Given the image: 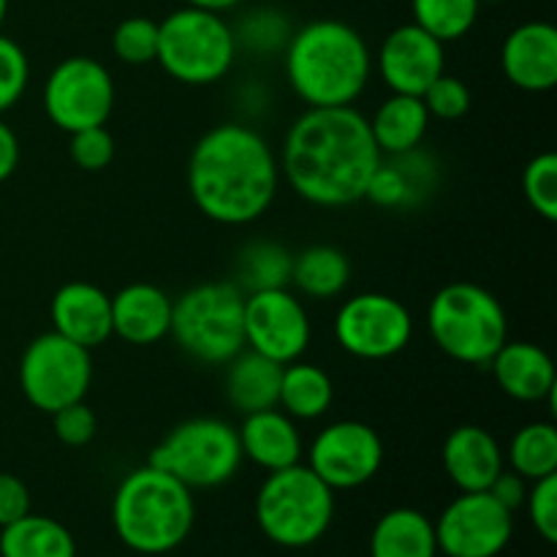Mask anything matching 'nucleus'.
<instances>
[{
	"label": "nucleus",
	"instance_id": "nucleus-1",
	"mask_svg": "<svg viewBox=\"0 0 557 557\" xmlns=\"http://www.w3.org/2000/svg\"><path fill=\"white\" fill-rule=\"evenodd\" d=\"M381 158L368 117L357 107H335L305 109L286 131L277 163L299 199L341 210L364 199Z\"/></svg>",
	"mask_w": 557,
	"mask_h": 557
},
{
	"label": "nucleus",
	"instance_id": "nucleus-2",
	"mask_svg": "<svg viewBox=\"0 0 557 557\" xmlns=\"http://www.w3.org/2000/svg\"><path fill=\"white\" fill-rule=\"evenodd\" d=\"M185 177L196 210L221 226L259 221L270 212L283 180L270 141L245 123H221L201 134Z\"/></svg>",
	"mask_w": 557,
	"mask_h": 557
},
{
	"label": "nucleus",
	"instance_id": "nucleus-3",
	"mask_svg": "<svg viewBox=\"0 0 557 557\" xmlns=\"http://www.w3.org/2000/svg\"><path fill=\"white\" fill-rule=\"evenodd\" d=\"M283 49L288 87L308 109L354 107L368 90L373 52L348 22H308L288 36Z\"/></svg>",
	"mask_w": 557,
	"mask_h": 557
},
{
	"label": "nucleus",
	"instance_id": "nucleus-4",
	"mask_svg": "<svg viewBox=\"0 0 557 557\" xmlns=\"http://www.w3.org/2000/svg\"><path fill=\"white\" fill-rule=\"evenodd\" d=\"M194 522V490L150 462L125 473L114 490L112 528L131 553H172L190 536Z\"/></svg>",
	"mask_w": 557,
	"mask_h": 557
},
{
	"label": "nucleus",
	"instance_id": "nucleus-5",
	"mask_svg": "<svg viewBox=\"0 0 557 557\" xmlns=\"http://www.w3.org/2000/svg\"><path fill=\"white\" fill-rule=\"evenodd\" d=\"M428 330L449 359L487 368L490 359L509 341V315L490 288L455 281L430 299Z\"/></svg>",
	"mask_w": 557,
	"mask_h": 557
},
{
	"label": "nucleus",
	"instance_id": "nucleus-6",
	"mask_svg": "<svg viewBox=\"0 0 557 557\" xmlns=\"http://www.w3.org/2000/svg\"><path fill=\"white\" fill-rule=\"evenodd\" d=\"M256 522L272 544L302 549L324 539L335 520V490L297 462L267 473L253 506Z\"/></svg>",
	"mask_w": 557,
	"mask_h": 557
},
{
	"label": "nucleus",
	"instance_id": "nucleus-7",
	"mask_svg": "<svg viewBox=\"0 0 557 557\" xmlns=\"http://www.w3.org/2000/svg\"><path fill=\"white\" fill-rule=\"evenodd\" d=\"M245 292L232 281H210L188 288L172 302L177 348L201 364H226L245 348Z\"/></svg>",
	"mask_w": 557,
	"mask_h": 557
},
{
	"label": "nucleus",
	"instance_id": "nucleus-8",
	"mask_svg": "<svg viewBox=\"0 0 557 557\" xmlns=\"http://www.w3.org/2000/svg\"><path fill=\"white\" fill-rule=\"evenodd\" d=\"M237 49L234 27L215 11L183 5L158 22L156 63L183 85L207 87L221 82L232 71Z\"/></svg>",
	"mask_w": 557,
	"mask_h": 557
},
{
	"label": "nucleus",
	"instance_id": "nucleus-9",
	"mask_svg": "<svg viewBox=\"0 0 557 557\" xmlns=\"http://www.w3.org/2000/svg\"><path fill=\"white\" fill-rule=\"evenodd\" d=\"M150 466L188 490H215L232 482L243 466L237 428L218 417L185 419L152 449Z\"/></svg>",
	"mask_w": 557,
	"mask_h": 557
},
{
	"label": "nucleus",
	"instance_id": "nucleus-10",
	"mask_svg": "<svg viewBox=\"0 0 557 557\" xmlns=\"http://www.w3.org/2000/svg\"><path fill=\"white\" fill-rule=\"evenodd\" d=\"M16 375L25 400L52 417L60 408L85 400L92 384V357L52 330L27 343Z\"/></svg>",
	"mask_w": 557,
	"mask_h": 557
},
{
	"label": "nucleus",
	"instance_id": "nucleus-11",
	"mask_svg": "<svg viewBox=\"0 0 557 557\" xmlns=\"http://www.w3.org/2000/svg\"><path fill=\"white\" fill-rule=\"evenodd\" d=\"M117 90L107 65L87 54H71L49 71L41 90L44 114L65 134L107 125Z\"/></svg>",
	"mask_w": 557,
	"mask_h": 557
},
{
	"label": "nucleus",
	"instance_id": "nucleus-12",
	"mask_svg": "<svg viewBox=\"0 0 557 557\" xmlns=\"http://www.w3.org/2000/svg\"><path fill=\"white\" fill-rule=\"evenodd\" d=\"M413 337V315L406 302L384 292H362L348 297L335 313V341L348 357L362 362H384L408 348Z\"/></svg>",
	"mask_w": 557,
	"mask_h": 557
},
{
	"label": "nucleus",
	"instance_id": "nucleus-13",
	"mask_svg": "<svg viewBox=\"0 0 557 557\" xmlns=\"http://www.w3.org/2000/svg\"><path fill=\"white\" fill-rule=\"evenodd\" d=\"M305 466L337 493L364 487L384 466V441L379 430L359 419H341L319 430L305 449Z\"/></svg>",
	"mask_w": 557,
	"mask_h": 557
},
{
	"label": "nucleus",
	"instance_id": "nucleus-14",
	"mask_svg": "<svg viewBox=\"0 0 557 557\" xmlns=\"http://www.w3.org/2000/svg\"><path fill=\"white\" fill-rule=\"evenodd\" d=\"M245 348L277 364L305 357L313 337L310 315L292 288L245 294Z\"/></svg>",
	"mask_w": 557,
	"mask_h": 557
},
{
	"label": "nucleus",
	"instance_id": "nucleus-15",
	"mask_svg": "<svg viewBox=\"0 0 557 557\" xmlns=\"http://www.w3.org/2000/svg\"><path fill=\"white\" fill-rule=\"evenodd\" d=\"M515 536V515L487 490L460 493L435 520L438 555L498 557Z\"/></svg>",
	"mask_w": 557,
	"mask_h": 557
},
{
	"label": "nucleus",
	"instance_id": "nucleus-16",
	"mask_svg": "<svg viewBox=\"0 0 557 557\" xmlns=\"http://www.w3.org/2000/svg\"><path fill=\"white\" fill-rule=\"evenodd\" d=\"M373 69L379 71L389 92L422 98L424 90L446 71V44L408 22L381 41Z\"/></svg>",
	"mask_w": 557,
	"mask_h": 557
},
{
	"label": "nucleus",
	"instance_id": "nucleus-17",
	"mask_svg": "<svg viewBox=\"0 0 557 557\" xmlns=\"http://www.w3.org/2000/svg\"><path fill=\"white\" fill-rule=\"evenodd\" d=\"M500 71L525 92H549L557 85V30L549 22H522L504 38Z\"/></svg>",
	"mask_w": 557,
	"mask_h": 557
},
{
	"label": "nucleus",
	"instance_id": "nucleus-18",
	"mask_svg": "<svg viewBox=\"0 0 557 557\" xmlns=\"http://www.w3.org/2000/svg\"><path fill=\"white\" fill-rule=\"evenodd\" d=\"M49 319L58 335L92 351L112 337V297L96 283L71 281L54 292Z\"/></svg>",
	"mask_w": 557,
	"mask_h": 557
},
{
	"label": "nucleus",
	"instance_id": "nucleus-19",
	"mask_svg": "<svg viewBox=\"0 0 557 557\" xmlns=\"http://www.w3.org/2000/svg\"><path fill=\"white\" fill-rule=\"evenodd\" d=\"M446 476L460 493H482L506 468L504 449L490 430L479 424H460L451 430L441 449Z\"/></svg>",
	"mask_w": 557,
	"mask_h": 557
},
{
	"label": "nucleus",
	"instance_id": "nucleus-20",
	"mask_svg": "<svg viewBox=\"0 0 557 557\" xmlns=\"http://www.w3.org/2000/svg\"><path fill=\"white\" fill-rule=\"evenodd\" d=\"M237 438L239 449H243V460H250L267 473L297 466L305 457L299 422L277 406L245 413L243 424L237 428Z\"/></svg>",
	"mask_w": 557,
	"mask_h": 557
},
{
	"label": "nucleus",
	"instance_id": "nucleus-21",
	"mask_svg": "<svg viewBox=\"0 0 557 557\" xmlns=\"http://www.w3.org/2000/svg\"><path fill=\"white\" fill-rule=\"evenodd\" d=\"M506 397L517 403H555V362L542 346L528 341H506L487 364Z\"/></svg>",
	"mask_w": 557,
	"mask_h": 557
},
{
	"label": "nucleus",
	"instance_id": "nucleus-22",
	"mask_svg": "<svg viewBox=\"0 0 557 557\" xmlns=\"http://www.w3.org/2000/svg\"><path fill=\"white\" fill-rule=\"evenodd\" d=\"M172 302L156 283H128L112 297V335L128 346H156L172 330Z\"/></svg>",
	"mask_w": 557,
	"mask_h": 557
},
{
	"label": "nucleus",
	"instance_id": "nucleus-23",
	"mask_svg": "<svg viewBox=\"0 0 557 557\" xmlns=\"http://www.w3.org/2000/svg\"><path fill=\"white\" fill-rule=\"evenodd\" d=\"M430 120L433 117L428 114L422 98L392 92L386 101H381L373 117H368V125L381 156H403L422 147Z\"/></svg>",
	"mask_w": 557,
	"mask_h": 557
},
{
	"label": "nucleus",
	"instance_id": "nucleus-24",
	"mask_svg": "<svg viewBox=\"0 0 557 557\" xmlns=\"http://www.w3.org/2000/svg\"><path fill=\"white\" fill-rule=\"evenodd\" d=\"M226 400L237 408L239 413H256L264 408L277 406V392H281L283 364L261 357V354L243 348L226 364Z\"/></svg>",
	"mask_w": 557,
	"mask_h": 557
},
{
	"label": "nucleus",
	"instance_id": "nucleus-25",
	"mask_svg": "<svg viewBox=\"0 0 557 557\" xmlns=\"http://www.w3.org/2000/svg\"><path fill=\"white\" fill-rule=\"evenodd\" d=\"M370 557H438L435 522L411 506L389 509L370 533Z\"/></svg>",
	"mask_w": 557,
	"mask_h": 557
},
{
	"label": "nucleus",
	"instance_id": "nucleus-26",
	"mask_svg": "<svg viewBox=\"0 0 557 557\" xmlns=\"http://www.w3.org/2000/svg\"><path fill=\"white\" fill-rule=\"evenodd\" d=\"M332 403H335V384L326 370L302 359L283 364L281 392H277L281 411H286L297 422H315L326 417Z\"/></svg>",
	"mask_w": 557,
	"mask_h": 557
},
{
	"label": "nucleus",
	"instance_id": "nucleus-27",
	"mask_svg": "<svg viewBox=\"0 0 557 557\" xmlns=\"http://www.w3.org/2000/svg\"><path fill=\"white\" fill-rule=\"evenodd\" d=\"M351 283V261L335 245H310L294 256L292 286L308 299H335Z\"/></svg>",
	"mask_w": 557,
	"mask_h": 557
},
{
	"label": "nucleus",
	"instance_id": "nucleus-28",
	"mask_svg": "<svg viewBox=\"0 0 557 557\" xmlns=\"http://www.w3.org/2000/svg\"><path fill=\"white\" fill-rule=\"evenodd\" d=\"M0 557H76V539L63 522L30 511L0 528Z\"/></svg>",
	"mask_w": 557,
	"mask_h": 557
},
{
	"label": "nucleus",
	"instance_id": "nucleus-29",
	"mask_svg": "<svg viewBox=\"0 0 557 557\" xmlns=\"http://www.w3.org/2000/svg\"><path fill=\"white\" fill-rule=\"evenodd\" d=\"M506 468L525 482H539L557 473V428L555 422H528L511 435L504 451Z\"/></svg>",
	"mask_w": 557,
	"mask_h": 557
},
{
	"label": "nucleus",
	"instance_id": "nucleus-30",
	"mask_svg": "<svg viewBox=\"0 0 557 557\" xmlns=\"http://www.w3.org/2000/svg\"><path fill=\"white\" fill-rule=\"evenodd\" d=\"M294 253L281 243L256 239L237 256V286L245 294L292 286Z\"/></svg>",
	"mask_w": 557,
	"mask_h": 557
},
{
	"label": "nucleus",
	"instance_id": "nucleus-31",
	"mask_svg": "<svg viewBox=\"0 0 557 557\" xmlns=\"http://www.w3.org/2000/svg\"><path fill=\"white\" fill-rule=\"evenodd\" d=\"M479 0H411L413 25L428 30L441 44L466 38L479 20Z\"/></svg>",
	"mask_w": 557,
	"mask_h": 557
},
{
	"label": "nucleus",
	"instance_id": "nucleus-32",
	"mask_svg": "<svg viewBox=\"0 0 557 557\" xmlns=\"http://www.w3.org/2000/svg\"><path fill=\"white\" fill-rule=\"evenodd\" d=\"M112 52L125 65H150L158 58V22L150 16H128L112 33Z\"/></svg>",
	"mask_w": 557,
	"mask_h": 557
},
{
	"label": "nucleus",
	"instance_id": "nucleus-33",
	"mask_svg": "<svg viewBox=\"0 0 557 557\" xmlns=\"http://www.w3.org/2000/svg\"><path fill=\"white\" fill-rule=\"evenodd\" d=\"M522 194L531 210L544 221H557V156L555 152H539L531 158L522 172Z\"/></svg>",
	"mask_w": 557,
	"mask_h": 557
},
{
	"label": "nucleus",
	"instance_id": "nucleus-34",
	"mask_svg": "<svg viewBox=\"0 0 557 557\" xmlns=\"http://www.w3.org/2000/svg\"><path fill=\"white\" fill-rule=\"evenodd\" d=\"M384 158H389V161L395 163L403 183H406L408 210H417V207H422L424 201L435 194V188H438L441 166L430 152L422 150V147H417V150L411 152H403V156H384Z\"/></svg>",
	"mask_w": 557,
	"mask_h": 557
},
{
	"label": "nucleus",
	"instance_id": "nucleus-35",
	"mask_svg": "<svg viewBox=\"0 0 557 557\" xmlns=\"http://www.w3.org/2000/svg\"><path fill=\"white\" fill-rule=\"evenodd\" d=\"M30 85V60L14 38L0 33V117L16 107Z\"/></svg>",
	"mask_w": 557,
	"mask_h": 557
},
{
	"label": "nucleus",
	"instance_id": "nucleus-36",
	"mask_svg": "<svg viewBox=\"0 0 557 557\" xmlns=\"http://www.w3.org/2000/svg\"><path fill=\"white\" fill-rule=\"evenodd\" d=\"M424 107H428V114L435 120H444V123H451V120H460L471 112V87L455 74H441L433 85L424 90L422 96Z\"/></svg>",
	"mask_w": 557,
	"mask_h": 557
},
{
	"label": "nucleus",
	"instance_id": "nucleus-37",
	"mask_svg": "<svg viewBox=\"0 0 557 557\" xmlns=\"http://www.w3.org/2000/svg\"><path fill=\"white\" fill-rule=\"evenodd\" d=\"M52 430L60 444L71 446V449H82V446L96 438L98 417L85 400L71 403V406L52 413Z\"/></svg>",
	"mask_w": 557,
	"mask_h": 557
},
{
	"label": "nucleus",
	"instance_id": "nucleus-38",
	"mask_svg": "<svg viewBox=\"0 0 557 557\" xmlns=\"http://www.w3.org/2000/svg\"><path fill=\"white\" fill-rule=\"evenodd\" d=\"M71 161L85 172H103L114 161V139L103 125L71 134Z\"/></svg>",
	"mask_w": 557,
	"mask_h": 557
},
{
	"label": "nucleus",
	"instance_id": "nucleus-39",
	"mask_svg": "<svg viewBox=\"0 0 557 557\" xmlns=\"http://www.w3.org/2000/svg\"><path fill=\"white\" fill-rule=\"evenodd\" d=\"M528 517L531 525L536 528L539 536L547 544L557 542V473L544 476L539 482H531L525 498Z\"/></svg>",
	"mask_w": 557,
	"mask_h": 557
},
{
	"label": "nucleus",
	"instance_id": "nucleus-40",
	"mask_svg": "<svg viewBox=\"0 0 557 557\" xmlns=\"http://www.w3.org/2000/svg\"><path fill=\"white\" fill-rule=\"evenodd\" d=\"M288 36V22L283 20L281 14L275 11H259V14H250V20L245 22L243 30H234V38H237V47L239 44H248V47L261 49H275V47H286Z\"/></svg>",
	"mask_w": 557,
	"mask_h": 557
},
{
	"label": "nucleus",
	"instance_id": "nucleus-41",
	"mask_svg": "<svg viewBox=\"0 0 557 557\" xmlns=\"http://www.w3.org/2000/svg\"><path fill=\"white\" fill-rule=\"evenodd\" d=\"M30 490L14 473H0V528L30 515Z\"/></svg>",
	"mask_w": 557,
	"mask_h": 557
},
{
	"label": "nucleus",
	"instance_id": "nucleus-42",
	"mask_svg": "<svg viewBox=\"0 0 557 557\" xmlns=\"http://www.w3.org/2000/svg\"><path fill=\"white\" fill-rule=\"evenodd\" d=\"M528 484L522 476H517L515 471H509V468H504V471L498 473V479H495L493 484H490L487 493L493 495L495 500H498L504 509H509L511 515H515L517 509H522L525 506V498H528Z\"/></svg>",
	"mask_w": 557,
	"mask_h": 557
},
{
	"label": "nucleus",
	"instance_id": "nucleus-43",
	"mask_svg": "<svg viewBox=\"0 0 557 557\" xmlns=\"http://www.w3.org/2000/svg\"><path fill=\"white\" fill-rule=\"evenodd\" d=\"M16 166H20V136L0 117V183L14 177Z\"/></svg>",
	"mask_w": 557,
	"mask_h": 557
},
{
	"label": "nucleus",
	"instance_id": "nucleus-44",
	"mask_svg": "<svg viewBox=\"0 0 557 557\" xmlns=\"http://www.w3.org/2000/svg\"><path fill=\"white\" fill-rule=\"evenodd\" d=\"M185 5H194V9H205V11H215V14H226V11L237 9L243 0H183Z\"/></svg>",
	"mask_w": 557,
	"mask_h": 557
},
{
	"label": "nucleus",
	"instance_id": "nucleus-45",
	"mask_svg": "<svg viewBox=\"0 0 557 557\" xmlns=\"http://www.w3.org/2000/svg\"><path fill=\"white\" fill-rule=\"evenodd\" d=\"M5 14H9V0H0V27H3Z\"/></svg>",
	"mask_w": 557,
	"mask_h": 557
},
{
	"label": "nucleus",
	"instance_id": "nucleus-46",
	"mask_svg": "<svg viewBox=\"0 0 557 557\" xmlns=\"http://www.w3.org/2000/svg\"><path fill=\"white\" fill-rule=\"evenodd\" d=\"M479 3H506V0H479Z\"/></svg>",
	"mask_w": 557,
	"mask_h": 557
}]
</instances>
